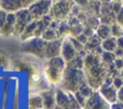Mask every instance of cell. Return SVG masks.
<instances>
[{
  "label": "cell",
  "mask_w": 123,
  "mask_h": 109,
  "mask_svg": "<svg viewBox=\"0 0 123 109\" xmlns=\"http://www.w3.org/2000/svg\"><path fill=\"white\" fill-rule=\"evenodd\" d=\"M83 72L85 74L86 83L94 91H98L108 76L107 70L102 64L100 56L90 53L84 56Z\"/></svg>",
  "instance_id": "1"
},
{
  "label": "cell",
  "mask_w": 123,
  "mask_h": 109,
  "mask_svg": "<svg viewBox=\"0 0 123 109\" xmlns=\"http://www.w3.org/2000/svg\"><path fill=\"white\" fill-rule=\"evenodd\" d=\"M86 83V79L83 70L66 66L62 76V79L61 81V84L59 85V88H61L65 92L74 94L78 92L79 89Z\"/></svg>",
  "instance_id": "2"
},
{
  "label": "cell",
  "mask_w": 123,
  "mask_h": 109,
  "mask_svg": "<svg viewBox=\"0 0 123 109\" xmlns=\"http://www.w3.org/2000/svg\"><path fill=\"white\" fill-rule=\"evenodd\" d=\"M66 67V63L61 56L46 59L43 66V75L49 84L59 87L62 79V76Z\"/></svg>",
  "instance_id": "3"
},
{
  "label": "cell",
  "mask_w": 123,
  "mask_h": 109,
  "mask_svg": "<svg viewBox=\"0 0 123 109\" xmlns=\"http://www.w3.org/2000/svg\"><path fill=\"white\" fill-rule=\"evenodd\" d=\"M16 66L21 67L20 69H23L28 72L29 74V87L31 91L37 90L38 93L50 89L49 84L45 81V78L43 76V73L38 69V67L31 62L27 61H20V63H16Z\"/></svg>",
  "instance_id": "4"
},
{
  "label": "cell",
  "mask_w": 123,
  "mask_h": 109,
  "mask_svg": "<svg viewBox=\"0 0 123 109\" xmlns=\"http://www.w3.org/2000/svg\"><path fill=\"white\" fill-rule=\"evenodd\" d=\"M74 4L73 1H52L49 15L54 21H66L71 14Z\"/></svg>",
  "instance_id": "5"
},
{
  "label": "cell",
  "mask_w": 123,
  "mask_h": 109,
  "mask_svg": "<svg viewBox=\"0 0 123 109\" xmlns=\"http://www.w3.org/2000/svg\"><path fill=\"white\" fill-rule=\"evenodd\" d=\"M46 41L41 37H32L28 40L22 42L20 46V51L38 58H44Z\"/></svg>",
  "instance_id": "6"
},
{
  "label": "cell",
  "mask_w": 123,
  "mask_h": 109,
  "mask_svg": "<svg viewBox=\"0 0 123 109\" xmlns=\"http://www.w3.org/2000/svg\"><path fill=\"white\" fill-rule=\"evenodd\" d=\"M56 106L61 109H82L72 93L65 92L61 88L55 90Z\"/></svg>",
  "instance_id": "7"
},
{
  "label": "cell",
  "mask_w": 123,
  "mask_h": 109,
  "mask_svg": "<svg viewBox=\"0 0 123 109\" xmlns=\"http://www.w3.org/2000/svg\"><path fill=\"white\" fill-rule=\"evenodd\" d=\"M52 1H34V3L28 8V11L33 20H39L42 17L49 14Z\"/></svg>",
  "instance_id": "8"
},
{
  "label": "cell",
  "mask_w": 123,
  "mask_h": 109,
  "mask_svg": "<svg viewBox=\"0 0 123 109\" xmlns=\"http://www.w3.org/2000/svg\"><path fill=\"white\" fill-rule=\"evenodd\" d=\"M15 14V25H14V31L13 35L20 36L25 28L33 21V18L28 11V9H22L18 11Z\"/></svg>",
  "instance_id": "9"
},
{
  "label": "cell",
  "mask_w": 123,
  "mask_h": 109,
  "mask_svg": "<svg viewBox=\"0 0 123 109\" xmlns=\"http://www.w3.org/2000/svg\"><path fill=\"white\" fill-rule=\"evenodd\" d=\"M33 3V0H4L0 1V8L7 13H15L22 9H28Z\"/></svg>",
  "instance_id": "10"
},
{
  "label": "cell",
  "mask_w": 123,
  "mask_h": 109,
  "mask_svg": "<svg viewBox=\"0 0 123 109\" xmlns=\"http://www.w3.org/2000/svg\"><path fill=\"white\" fill-rule=\"evenodd\" d=\"M79 53L72 45L70 39L68 36H64L62 40V48H61V57L64 60V62L67 64L72 59H74Z\"/></svg>",
  "instance_id": "11"
},
{
  "label": "cell",
  "mask_w": 123,
  "mask_h": 109,
  "mask_svg": "<svg viewBox=\"0 0 123 109\" xmlns=\"http://www.w3.org/2000/svg\"><path fill=\"white\" fill-rule=\"evenodd\" d=\"M82 109H111V104L100 96L98 91H94V93L86 99V102Z\"/></svg>",
  "instance_id": "12"
},
{
  "label": "cell",
  "mask_w": 123,
  "mask_h": 109,
  "mask_svg": "<svg viewBox=\"0 0 123 109\" xmlns=\"http://www.w3.org/2000/svg\"><path fill=\"white\" fill-rule=\"evenodd\" d=\"M62 40V38L46 42L44 59H50V58H54V57H57V56L61 55Z\"/></svg>",
  "instance_id": "13"
},
{
  "label": "cell",
  "mask_w": 123,
  "mask_h": 109,
  "mask_svg": "<svg viewBox=\"0 0 123 109\" xmlns=\"http://www.w3.org/2000/svg\"><path fill=\"white\" fill-rule=\"evenodd\" d=\"M41 98L42 109H55L56 108V99H55V90L52 88L44 90L38 93Z\"/></svg>",
  "instance_id": "14"
},
{
  "label": "cell",
  "mask_w": 123,
  "mask_h": 109,
  "mask_svg": "<svg viewBox=\"0 0 123 109\" xmlns=\"http://www.w3.org/2000/svg\"><path fill=\"white\" fill-rule=\"evenodd\" d=\"M98 93L100 94V96L109 103V104H112L114 102H116V94H117V90L114 89L112 87V85H106L103 84L99 89H98Z\"/></svg>",
  "instance_id": "15"
},
{
  "label": "cell",
  "mask_w": 123,
  "mask_h": 109,
  "mask_svg": "<svg viewBox=\"0 0 123 109\" xmlns=\"http://www.w3.org/2000/svg\"><path fill=\"white\" fill-rule=\"evenodd\" d=\"M14 25H15V14L14 13H8L6 17V21L0 30V35L8 37L12 34H13L14 31Z\"/></svg>",
  "instance_id": "16"
},
{
  "label": "cell",
  "mask_w": 123,
  "mask_h": 109,
  "mask_svg": "<svg viewBox=\"0 0 123 109\" xmlns=\"http://www.w3.org/2000/svg\"><path fill=\"white\" fill-rule=\"evenodd\" d=\"M37 20H33L26 28L25 30L23 31V33H21V35L19 36L21 41H25V40H28L32 37L35 36V31H36V28H37Z\"/></svg>",
  "instance_id": "17"
},
{
  "label": "cell",
  "mask_w": 123,
  "mask_h": 109,
  "mask_svg": "<svg viewBox=\"0 0 123 109\" xmlns=\"http://www.w3.org/2000/svg\"><path fill=\"white\" fill-rule=\"evenodd\" d=\"M101 48L103 49L104 52H108V53H113L115 51V49L117 48L116 46V38L111 36L107 39H104L101 41L100 44Z\"/></svg>",
  "instance_id": "18"
},
{
  "label": "cell",
  "mask_w": 123,
  "mask_h": 109,
  "mask_svg": "<svg viewBox=\"0 0 123 109\" xmlns=\"http://www.w3.org/2000/svg\"><path fill=\"white\" fill-rule=\"evenodd\" d=\"M28 109H42L41 98L38 93L30 95L28 99Z\"/></svg>",
  "instance_id": "19"
},
{
  "label": "cell",
  "mask_w": 123,
  "mask_h": 109,
  "mask_svg": "<svg viewBox=\"0 0 123 109\" xmlns=\"http://www.w3.org/2000/svg\"><path fill=\"white\" fill-rule=\"evenodd\" d=\"M95 34L101 39V41L111 37V26L100 24L95 30Z\"/></svg>",
  "instance_id": "20"
},
{
  "label": "cell",
  "mask_w": 123,
  "mask_h": 109,
  "mask_svg": "<svg viewBox=\"0 0 123 109\" xmlns=\"http://www.w3.org/2000/svg\"><path fill=\"white\" fill-rule=\"evenodd\" d=\"M41 38L43 40H45L46 42H49V41H53V40H56V39H60V35L58 33V31L55 30V29H51V28H48L45 30V32L43 33Z\"/></svg>",
  "instance_id": "21"
},
{
  "label": "cell",
  "mask_w": 123,
  "mask_h": 109,
  "mask_svg": "<svg viewBox=\"0 0 123 109\" xmlns=\"http://www.w3.org/2000/svg\"><path fill=\"white\" fill-rule=\"evenodd\" d=\"M100 60L102 62V64L107 67L110 66L113 63V61L115 60V56L113 54V53H108V52H104L101 55H100Z\"/></svg>",
  "instance_id": "22"
},
{
  "label": "cell",
  "mask_w": 123,
  "mask_h": 109,
  "mask_svg": "<svg viewBox=\"0 0 123 109\" xmlns=\"http://www.w3.org/2000/svg\"><path fill=\"white\" fill-rule=\"evenodd\" d=\"M83 65H84V56H82L81 54H78L74 59H72L70 62L66 64L67 67L80 69V70H83Z\"/></svg>",
  "instance_id": "23"
},
{
  "label": "cell",
  "mask_w": 123,
  "mask_h": 109,
  "mask_svg": "<svg viewBox=\"0 0 123 109\" xmlns=\"http://www.w3.org/2000/svg\"><path fill=\"white\" fill-rule=\"evenodd\" d=\"M123 35V28L120 27L116 22L111 25V36L114 38H118Z\"/></svg>",
  "instance_id": "24"
},
{
  "label": "cell",
  "mask_w": 123,
  "mask_h": 109,
  "mask_svg": "<svg viewBox=\"0 0 123 109\" xmlns=\"http://www.w3.org/2000/svg\"><path fill=\"white\" fill-rule=\"evenodd\" d=\"M84 98H86V99L94 93V90L87 84V83H86V84H84L80 89H79V91H78Z\"/></svg>",
  "instance_id": "25"
},
{
  "label": "cell",
  "mask_w": 123,
  "mask_h": 109,
  "mask_svg": "<svg viewBox=\"0 0 123 109\" xmlns=\"http://www.w3.org/2000/svg\"><path fill=\"white\" fill-rule=\"evenodd\" d=\"M111 85H112V87H113L114 89L118 90V89H120V88L123 86V80L120 78L119 76H115V77L112 78Z\"/></svg>",
  "instance_id": "26"
},
{
  "label": "cell",
  "mask_w": 123,
  "mask_h": 109,
  "mask_svg": "<svg viewBox=\"0 0 123 109\" xmlns=\"http://www.w3.org/2000/svg\"><path fill=\"white\" fill-rule=\"evenodd\" d=\"M115 22L123 28V7L121 8V10L115 14Z\"/></svg>",
  "instance_id": "27"
},
{
  "label": "cell",
  "mask_w": 123,
  "mask_h": 109,
  "mask_svg": "<svg viewBox=\"0 0 123 109\" xmlns=\"http://www.w3.org/2000/svg\"><path fill=\"white\" fill-rule=\"evenodd\" d=\"M113 66L118 72H120L123 69V61H122V59L121 58H115V60L113 61Z\"/></svg>",
  "instance_id": "28"
},
{
  "label": "cell",
  "mask_w": 123,
  "mask_h": 109,
  "mask_svg": "<svg viewBox=\"0 0 123 109\" xmlns=\"http://www.w3.org/2000/svg\"><path fill=\"white\" fill-rule=\"evenodd\" d=\"M1 9V8H0ZM7 12L6 11H4L3 10H0V30L2 29V27H3V25H4V23H5V21H6V17H7Z\"/></svg>",
  "instance_id": "29"
},
{
  "label": "cell",
  "mask_w": 123,
  "mask_h": 109,
  "mask_svg": "<svg viewBox=\"0 0 123 109\" xmlns=\"http://www.w3.org/2000/svg\"><path fill=\"white\" fill-rule=\"evenodd\" d=\"M116 101L120 102L123 104V86L117 90V94H116Z\"/></svg>",
  "instance_id": "30"
},
{
  "label": "cell",
  "mask_w": 123,
  "mask_h": 109,
  "mask_svg": "<svg viewBox=\"0 0 123 109\" xmlns=\"http://www.w3.org/2000/svg\"><path fill=\"white\" fill-rule=\"evenodd\" d=\"M113 54H114L115 58H122L123 57V50H121L119 48H116L115 51L113 52Z\"/></svg>",
  "instance_id": "31"
},
{
  "label": "cell",
  "mask_w": 123,
  "mask_h": 109,
  "mask_svg": "<svg viewBox=\"0 0 123 109\" xmlns=\"http://www.w3.org/2000/svg\"><path fill=\"white\" fill-rule=\"evenodd\" d=\"M116 46H117V48L123 50V35L116 38Z\"/></svg>",
  "instance_id": "32"
},
{
  "label": "cell",
  "mask_w": 123,
  "mask_h": 109,
  "mask_svg": "<svg viewBox=\"0 0 123 109\" xmlns=\"http://www.w3.org/2000/svg\"><path fill=\"white\" fill-rule=\"evenodd\" d=\"M111 109H123V104L116 101V102L111 104Z\"/></svg>",
  "instance_id": "33"
},
{
  "label": "cell",
  "mask_w": 123,
  "mask_h": 109,
  "mask_svg": "<svg viewBox=\"0 0 123 109\" xmlns=\"http://www.w3.org/2000/svg\"><path fill=\"white\" fill-rule=\"evenodd\" d=\"M119 76H120V78L123 80V69H122V70L119 72Z\"/></svg>",
  "instance_id": "34"
},
{
  "label": "cell",
  "mask_w": 123,
  "mask_h": 109,
  "mask_svg": "<svg viewBox=\"0 0 123 109\" xmlns=\"http://www.w3.org/2000/svg\"><path fill=\"white\" fill-rule=\"evenodd\" d=\"M55 109H61V108H59V107H57V106H56V108H55Z\"/></svg>",
  "instance_id": "35"
},
{
  "label": "cell",
  "mask_w": 123,
  "mask_h": 109,
  "mask_svg": "<svg viewBox=\"0 0 123 109\" xmlns=\"http://www.w3.org/2000/svg\"><path fill=\"white\" fill-rule=\"evenodd\" d=\"M121 3H122V7H123V1H121Z\"/></svg>",
  "instance_id": "36"
},
{
  "label": "cell",
  "mask_w": 123,
  "mask_h": 109,
  "mask_svg": "<svg viewBox=\"0 0 123 109\" xmlns=\"http://www.w3.org/2000/svg\"><path fill=\"white\" fill-rule=\"evenodd\" d=\"M121 59H122V61H123V57H122V58H121Z\"/></svg>",
  "instance_id": "37"
},
{
  "label": "cell",
  "mask_w": 123,
  "mask_h": 109,
  "mask_svg": "<svg viewBox=\"0 0 123 109\" xmlns=\"http://www.w3.org/2000/svg\"><path fill=\"white\" fill-rule=\"evenodd\" d=\"M0 10H1V9H0Z\"/></svg>",
  "instance_id": "38"
}]
</instances>
